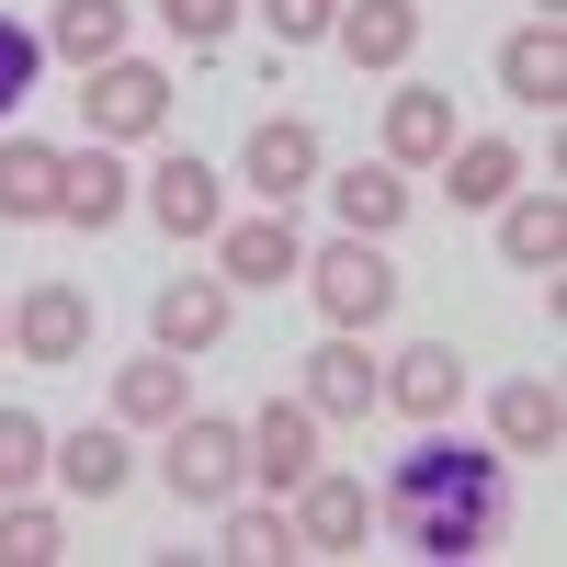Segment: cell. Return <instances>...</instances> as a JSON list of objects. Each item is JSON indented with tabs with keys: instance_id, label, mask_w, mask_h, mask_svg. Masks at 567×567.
Here are the masks:
<instances>
[{
	"instance_id": "obj_9",
	"label": "cell",
	"mask_w": 567,
	"mask_h": 567,
	"mask_svg": "<svg viewBox=\"0 0 567 567\" xmlns=\"http://www.w3.org/2000/svg\"><path fill=\"white\" fill-rule=\"evenodd\" d=\"M296 534H307V556H363V534H374V499H363V477H318L296 488Z\"/></svg>"
},
{
	"instance_id": "obj_6",
	"label": "cell",
	"mask_w": 567,
	"mask_h": 567,
	"mask_svg": "<svg viewBox=\"0 0 567 567\" xmlns=\"http://www.w3.org/2000/svg\"><path fill=\"white\" fill-rule=\"evenodd\" d=\"M250 477H261L272 499L318 477V409H307V398H261V420H250Z\"/></svg>"
},
{
	"instance_id": "obj_1",
	"label": "cell",
	"mask_w": 567,
	"mask_h": 567,
	"mask_svg": "<svg viewBox=\"0 0 567 567\" xmlns=\"http://www.w3.org/2000/svg\"><path fill=\"white\" fill-rule=\"evenodd\" d=\"M386 534L409 556H488L499 545V511H511V477H499V454L477 443H443V420H432V443L398 454V477H386Z\"/></svg>"
},
{
	"instance_id": "obj_15",
	"label": "cell",
	"mask_w": 567,
	"mask_h": 567,
	"mask_svg": "<svg viewBox=\"0 0 567 567\" xmlns=\"http://www.w3.org/2000/svg\"><path fill=\"white\" fill-rule=\"evenodd\" d=\"M58 159L45 136H0V227H45L58 216Z\"/></svg>"
},
{
	"instance_id": "obj_33",
	"label": "cell",
	"mask_w": 567,
	"mask_h": 567,
	"mask_svg": "<svg viewBox=\"0 0 567 567\" xmlns=\"http://www.w3.org/2000/svg\"><path fill=\"white\" fill-rule=\"evenodd\" d=\"M545 23H556V0H545Z\"/></svg>"
},
{
	"instance_id": "obj_26",
	"label": "cell",
	"mask_w": 567,
	"mask_h": 567,
	"mask_svg": "<svg viewBox=\"0 0 567 567\" xmlns=\"http://www.w3.org/2000/svg\"><path fill=\"white\" fill-rule=\"evenodd\" d=\"M45 454H58V432H45L34 409H0V499H23L45 477Z\"/></svg>"
},
{
	"instance_id": "obj_8",
	"label": "cell",
	"mask_w": 567,
	"mask_h": 567,
	"mask_svg": "<svg viewBox=\"0 0 567 567\" xmlns=\"http://www.w3.org/2000/svg\"><path fill=\"white\" fill-rule=\"evenodd\" d=\"M12 352L23 363H80L91 352V296L80 284H34V296L12 307Z\"/></svg>"
},
{
	"instance_id": "obj_13",
	"label": "cell",
	"mask_w": 567,
	"mask_h": 567,
	"mask_svg": "<svg viewBox=\"0 0 567 567\" xmlns=\"http://www.w3.org/2000/svg\"><path fill=\"white\" fill-rule=\"evenodd\" d=\"M216 272H227V284H284V272H307V250H296V227H284V205H261V216H239V227H216Z\"/></svg>"
},
{
	"instance_id": "obj_23",
	"label": "cell",
	"mask_w": 567,
	"mask_h": 567,
	"mask_svg": "<svg viewBox=\"0 0 567 567\" xmlns=\"http://www.w3.org/2000/svg\"><path fill=\"white\" fill-rule=\"evenodd\" d=\"M182 374H194L182 352H148V363H125V374H114V420H148V432H171V420L194 409V386H182Z\"/></svg>"
},
{
	"instance_id": "obj_14",
	"label": "cell",
	"mask_w": 567,
	"mask_h": 567,
	"mask_svg": "<svg viewBox=\"0 0 567 567\" xmlns=\"http://www.w3.org/2000/svg\"><path fill=\"white\" fill-rule=\"evenodd\" d=\"M499 91H511L523 114H556V103H567V34H556V23H523V34L499 45Z\"/></svg>"
},
{
	"instance_id": "obj_12",
	"label": "cell",
	"mask_w": 567,
	"mask_h": 567,
	"mask_svg": "<svg viewBox=\"0 0 567 567\" xmlns=\"http://www.w3.org/2000/svg\"><path fill=\"white\" fill-rule=\"evenodd\" d=\"M148 216L171 227V239H216V227H227V205H216V171H205L194 148H171V159L148 171Z\"/></svg>"
},
{
	"instance_id": "obj_18",
	"label": "cell",
	"mask_w": 567,
	"mask_h": 567,
	"mask_svg": "<svg viewBox=\"0 0 567 567\" xmlns=\"http://www.w3.org/2000/svg\"><path fill=\"white\" fill-rule=\"evenodd\" d=\"M432 171H443L454 205H499V194H523V148H511V136H454Z\"/></svg>"
},
{
	"instance_id": "obj_27",
	"label": "cell",
	"mask_w": 567,
	"mask_h": 567,
	"mask_svg": "<svg viewBox=\"0 0 567 567\" xmlns=\"http://www.w3.org/2000/svg\"><path fill=\"white\" fill-rule=\"evenodd\" d=\"M45 556H69L58 511H34V499H0V567H45Z\"/></svg>"
},
{
	"instance_id": "obj_17",
	"label": "cell",
	"mask_w": 567,
	"mask_h": 567,
	"mask_svg": "<svg viewBox=\"0 0 567 567\" xmlns=\"http://www.w3.org/2000/svg\"><path fill=\"white\" fill-rule=\"evenodd\" d=\"M488 216H499V250L523 261V272H556V261H567V205H556V182H545V194H499Z\"/></svg>"
},
{
	"instance_id": "obj_21",
	"label": "cell",
	"mask_w": 567,
	"mask_h": 567,
	"mask_svg": "<svg viewBox=\"0 0 567 567\" xmlns=\"http://www.w3.org/2000/svg\"><path fill=\"white\" fill-rule=\"evenodd\" d=\"M307 409H318V420H363V409H374V363H363L352 329L307 352Z\"/></svg>"
},
{
	"instance_id": "obj_31",
	"label": "cell",
	"mask_w": 567,
	"mask_h": 567,
	"mask_svg": "<svg viewBox=\"0 0 567 567\" xmlns=\"http://www.w3.org/2000/svg\"><path fill=\"white\" fill-rule=\"evenodd\" d=\"M261 12H272V45H318L341 23V0H261Z\"/></svg>"
},
{
	"instance_id": "obj_11",
	"label": "cell",
	"mask_w": 567,
	"mask_h": 567,
	"mask_svg": "<svg viewBox=\"0 0 567 567\" xmlns=\"http://www.w3.org/2000/svg\"><path fill=\"white\" fill-rule=\"evenodd\" d=\"M148 329H159V352H216V341H227V272H182V284H159Z\"/></svg>"
},
{
	"instance_id": "obj_4",
	"label": "cell",
	"mask_w": 567,
	"mask_h": 567,
	"mask_svg": "<svg viewBox=\"0 0 567 567\" xmlns=\"http://www.w3.org/2000/svg\"><path fill=\"white\" fill-rule=\"evenodd\" d=\"M80 114H91L103 148H136V136L171 125V80H159L148 58H103V69H91V91H80Z\"/></svg>"
},
{
	"instance_id": "obj_2",
	"label": "cell",
	"mask_w": 567,
	"mask_h": 567,
	"mask_svg": "<svg viewBox=\"0 0 567 567\" xmlns=\"http://www.w3.org/2000/svg\"><path fill=\"white\" fill-rule=\"evenodd\" d=\"M159 477L182 511H227L250 477V420H216V409H182L171 420V454H159Z\"/></svg>"
},
{
	"instance_id": "obj_29",
	"label": "cell",
	"mask_w": 567,
	"mask_h": 567,
	"mask_svg": "<svg viewBox=\"0 0 567 567\" xmlns=\"http://www.w3.org/2000/svg\"><path fill=\"white\" fill-rule=\"evenodd\" d=\"M34 69H45V34H23L12 12H0V114L34 103Z\"/></svg>"
},
{
	"instance_id": "obj_19",
	"label": "cell",
	"mask_w": 567,
	"mask_h": 567,
	"mask_svg": "<svg viewBox=\"0 0 567 567\" xmlns=\"http://www.w3.org/2000/svg\"><path fill=\"white\" fill-rule=\"evenodd\" d=\"M454 148V103L443 91H386V171H432Z\"/></svg>"
},
{
	"instance_id": "obj_32",
	"label": "cell",
	"mask_w": 567,
	"mask_h": 567,
	"mask_svg": "<svg viewBox=\"0 0 567 567\" xmlns=\"http://www.w3.org/2000/svg\"><path fill=\"white\" fill-rule=\"evenodd\" d=\"M0 341H12V318H0Z\"/></svg>"
},
{
	"instance_id": "obj_16",
	"label": "cell",
	"mask_w": 567,
	"mask_h": 567,
	"mask_svg": "<svg viewBox=\"0 0 567 567\" xmlns=\"http://www.w3.org/2000/svg\"><path fill=\"white\" fill-rule=\"evenodd\" d=\"M58 216H69V227H114V216H125V159L103 148V136L58 159Z\"/></svg>"
},
{
	"instance_id": "obj_28",
	"label": "cell",
	"mask_w": 567,
	"mask_h": 567,
	"mask_svg": "<svg viewBox=\"0 0 567 567\" xmlns=\"http://www.w3.org/2000/svg\"><path fill=\"white\" fill-rule=\"evenodd\" d=\"M227 556L284 567V556H307V534H296V511H227Z\"/></svg>"
},
{
	"instance_id": "obj_10",
	"label": "cell",
	"mask_w": 567,
	"mask_h": 567,
	"mask_svg": "<svg viewBox=\"0 0 567 567\" xmlns=\"http://www.w3.org/2000/svg\"><path fill=\"white\" fill-rule=\"evenodd\" d=\"M329 45H341L352 69H409V45H420V0H341Z\"/></svg>"
},
{
	"instance_id": "obj_7",
	"label": "cell",
	"mask_w": 567,
	"mask_h": 567,
	"mask_svg": "<svg viewBox=\"0 0 567 567\" xmlns=\"http://www.w3.org/2000/svg\"><path fill=\"white\" fill-rule=\"evenodd\" d=\"M239 171H250V194H261V205L307 194V182H318V125H307V114H261V125H250V148H239Z\"/></svg>"
},
{
	"instance_id": "obj_5",
	"label": "cell",
	"mask_w": 567,
	"mask_h": 567,
	"mask_svg": "<svg viewBox=\"0 0 567 567\" xmlns=\"http://www.w3.org/2000/svg\"><path fill=\"white\" fill-rule=\"evenodd\" d=\"M454 398H465V363H454V341H409L398 352V374H374V409H398V420H454Z\"/></svg>"
},
{
	"instance_id": "obj_20",
	"label": "cell",
	"mask_w": 567,
	"mask_h": 567,
	"mask_svg": "<svg viewBox=\"0 0 567 567\" xmlns=\"http://www.w3.org/2000/svg\"><path fill=\"white\" fill-rule=\"evenodd\" d=\"M488 420H499L511 454H556V443H567V398H556V374H511Z\"/></svg>"
},
{
	"instance_id": "obj_25",
	"label": "cell",
	"mask_w": 567,
	"mask_h": 567,
	"mask_svg": "<svg viewBox=\"0 0 567 567\" xmlns=\"http://www.w3.org/2000/svg\"><path fill=\"white\" fill-rule=\"evenodd\" d=\"M45 45H58V58H80V69H103V58H125V12H114V0H58Z\"/></svg>"
},
{
	"instance_id": "obj_3",
	"label": "cell",
	"mask_w": 567,
	"mask_h": 567,
	"mask_svg": "<svg viewBox=\"0 0 567 567\" xmlns=\"http://www.w3.org/2000/svg\"><path fill=\"white\" fill-rule=\"evenodd\" d=\"M307 296H318V318H329V329H374V318L398 307L386 239H352V227H341V239H329V250L307 261Z\"/></svg>"
},
{
	"instance_id": "obj_24",
	"label": "cell",
	"mask_w": 567,
	"mask_h": 567,
	"mask_svg": "<svg viewBox=\"0 0 567 567\" xmlns=\"http://www.w3.org/2000/svg\"><path fill=\"white\" fill-rule=\"evenodd\" d=\"M45 465H58L69 499H114V488H125V432H91V420H80V432L45 454Z\"/></svg>"
},
{
	"instance_id": "obj_22",
	"label": "cell",
	"mask_w": 567,
	"mask_h": 567,
	"mask_svg": "<svg viewBox=\"0 0 567 567\" xmlns=\"http://www.w3.org/2000/svg\"><path fill=\"white\" fill-rule=\"evenodd\" d=\"M329 205H341L352 239H398V227H409V171H386V159H374V171H341V182H329Z\"/></svg>"
},
{
	"instance_id": "obj_30",
	"label": "cell",
	"mask_w": 567,
	"mask_h": 567,
	"mask_svg": "<svg viewBox=\"0 0 567 567\" xmlns=\"http://www.w3.org/2000/svg\"><path fill=\"white\" fill-rule=\"evenodd\" d=\"M159 23L182 45H227V23H239V0H159Z\"/></svg>"
}]
</instances>
